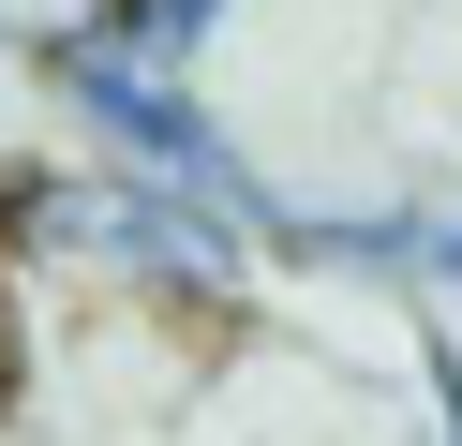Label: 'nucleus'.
<instances>
[{"instance_id": "nucleus-2", "label": "nucleus", "mask_w": 462, "mask_h": 446, "mask_svg": "<svg viewBox=\"0 0 462 446\" xmlns=\"http://www.w3.org/2000/svg\"><path fill=\"white\" fill-rule=\"evenodd\" d=\"M45 89H60V105L105 134V164H134V178H180V194H209V208H239V223H269V178L239 164V134H224V119L194 105L180 75L120 59L105 30H60V45H45Z\"/></svg>"}, {"instance_id": "nucleus-3", "label": "nucleus", "mask_w": 462, "mask_h": 446, "mask_svg": "<svg viewBox=\"0 0 462 446\" xmlns=\"http://www.w3.org/2000/svg\"><path fill=\"white\" fill-rule=\"evenodd\" d=\"M224 15H239V0H105L90 30H105V45H120V59H150V75H194Z\"/></svg>"}, {"instance_id": "nucleus-5", "label": "nucleus", "mask_w": 462, "mask_h": 446, "mask_svg": "<svg viewBox=\"0 0 462 446\" xmlns=\"http://www.w3.org/2000/svg\"><path fill=\"white\" fill-rule=\"evenodd\" d=\"M432 416H448V446H462V357L432 342Z\"/></svg>"}, {"instance_id": "nucleus-4", "label": "nucleus", "mask_w": 462, "mask_h": 446, "mask_svg": "<svg viewBox=\"0 0 462 446\" xmlns=\"http://www.w3.org/2000/svg\"><path fill=\"white\" fill-rule=\"evenodd\" d=\"M418 268H432V283H462V208H432V223H418Z\"/></svg>"}, {"instance_id": "nucleus-1", "label": "nucleus", "mask_w": 462, "mask_h": 446, "mask_svg": "<svg viewBox=\"0 0 462 446\" xmlns=\"http://www.w3.org/2000/svg\"><path fill=\"white\" fill-rule=\"evenodd\" d=\"M15 238L105 268V283H134V297H224L254 223L209 208V194H180V178H134V164H45L31 208H15Z\"/></svg>"}]
</instances>
